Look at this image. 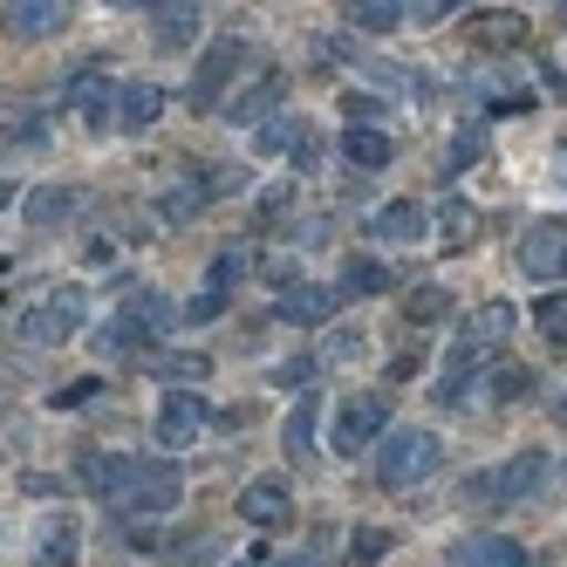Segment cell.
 <instances>
[{"mask_svg": "<svg viewBox=\"0 0 567 567\" xmlns=\"http://www.w3.org/2000/svg\"><path fill=\"white\" fill-rule=\"evenodd\" d=\"M213 424V411H206V396L198 390H165V403H157V444H192L198 431Z\"/></svg>", "mask_w": 567, "mask_h": 567, "instance_id": "30bf717a", "label": "cell"}, {"mask_svg": "<svg viewBox=\"0 0 567 567\" xmlns=\"http://www.w3.org/2000/svg\"><path fill=\"white\" fill-rule=\"evenodd\" d=\"M342 8H349L355 28H370V34H390L403 21V0H342Z\"/></svg>", "mask_w": 567, "mask_h": 567, "instance_id": "4316f807", "label": "cell"}, {"mask_svg": "<svg viewBox=\"0 0 567 567\" xmlns=\"http://www.w3.org/2000/svg\"><path fill=\"white\" fill-rule=\"evenodd\" d=\"M513 301H485V308H472V321L458 329V342H452V355H444V383H437V396L444 403H458L472 383H478V370L493 362L506 342H513Z\"/></svg>", "mask_w": 567, "mask_h": 567, "instance_id": "7a4b0ae2", "label": "cell"}, {"mask_svg": "<svg viewBox=\"0 0 567 567\" xmlns=\"http://www.w3.org/2000/svg\"><path fill=\"white\" fill-rule=\"evenodd\" d=\"M8 206H14V185H8V178H0V213H8Z\"/></svg>", "mask_w": 567, "mask_h": 567, "instance_id": "816d5d0a", "label": "cell"}, {"mask_svg": "<svg viewBox=\"0 0 567 567\" xmlns=\"http://www.w3.org/2000/svg\"><path fill=\"white\" fill-rule=\"evenodd\" d=\"M157 116H165V90L157 83H124L116 90V116H110L116 131H151Z\"/></svg>", "mask_w": 567, "mask_h": 567, "instance_id": "e0dca14e", "label": "cell"}, {"mask_svg": "<svg viewBox=\"0 0 567 567\" xmlns=\"http://www.w3.org/2000/svg\"><path fill=\"white\" fill-rule=\"evenodd\" d=\"M110 8H157V0H110Z\"/></svg>", "mask_w": 567, "mask_h": 567, "instance_id": "f5cc1de1", "label": "cell"}, {"mask_svg": "<svg viewBox=\"0 0 567 567\" xmlns=\"http://www.w3.org/2000/svg\"><path fill=\"white\" fill-rule=\"evenodd\" d=\"M377 437H390V396H377V390H362V396H342V411H336V431H329V444L342 458H355V452H370Z\"/></svg>", "mask_w": 567, "mask_h": 567, "instance_id": "5b68a950", "label": "cell"}, {"mask_svg": "<svg viewBox=\"0 0 567 567\" xmlns=\"http://www.w3.org/2000/svg\"><path fill=\"white\" fill-rule=\"evenodd\" d=\"M390 554V526H355V547H349V567H377Z\"/></svg>", "mask_w": 567, "mask_h": 567, "instance_id": "8d00e7d4", "label": "cell"}, {"mask_svg": "<svg viewBox=\"0 0 567 567\" xmlns=\"http://www.w3.org/2000/svg\"><path fill=\"white\" fill-rule=\"evenodd\" d=\"M437 226H444L452 247H465V239H478V206L472 198H452V206H437Z\"/></svg>", "mask_w": 567, "mask_h": 567, "instance_id": "4dcf8cb0", "label": "cell"}, {"mask_svg": "<svg viewBox=\"0 0 567 567\" xmlns=\"http://www.w3.org/2000/svg\"><path fill=\"white\" fill-rule=\"evenodd\" d=\"M96 390H103V383H96V377H83V383H62V390H55L49 403H55V411H75V403H90Z\"/></svg>", "mask_w": 567, "mask_h": 567, "instance_id": "ee69618b", "label": "cell"}, {"mask_svg": "<svg viewBox=\"0 0 567 567\" xmlns=\"http://www.w3.org/2000/svg\"><path fill=\"white\" fill-rule=\"evenodd\" d=\"M198 185H206V198L239 192V185H247V165H213V172H198Z\"/></svg>", "mask_w": 567, "mask_h": 567, "instance_id": "7bdbcfd3", "label": "cell"}, {"mask_svg": "<svg viewBox=\"0 0 567 567\" xmlns=\"http://www.w3.org/2000/svg\"><path fill=\"white\" fill-rule=\"evenodd\" d=\"M301 137H308V124H295V116H274V124L260 131V151H267V157H274V151H295Z\"/></svg>", "mask_w": 567, "mask_h": 567, "instance_id": "ab89813d", "label": "cell"}, {"mask_svg": "<svg viewBox=\"0 0 567 567\" xmlns=\"http://www.w3.org/2000/svg\"><path fill=\"white\" fill-rule=\"evenodd\" d=\"M554 424H567V390H560V396H554Z\"/></svg>", "mask_w": 567, "mask_h": 567, "instance_id": "f907efd6", "label": "cell"}, {"mask_svg": "<svg viewBox=\"0 0 567 567\" xmlns=\"http://www.w3.org/2000/svg\"><path fill=\"white\" fill-rule=\"evenodd\" d=\"M315 560H321V554H301V560H260V547H254V554L239 560V567H315Z\"/></svg>", "mask_w": 567, "mask_h": 567, "instance_id": "681fc988", "label": "cell"}, {"mask_svg": "<svg viewBox=\"0 0 567 567\" xmlns=\"http://www.w3.org/2000/svg\"><path fill=\"white\" fill-rule=\"evenodd\" d=\"M540 83H547L554 96H567V62H554V55H540Z\"/></svg>", "mask_w": 567, "mask_h": 567, "instance_id": "7dc6e473", "label": "cell"}, {"mask_svg": "<svg viewBox=\"0 0 567 567\" xmlns=\"http://www.w3.org/2000/svg\"><path fill=\"white\" fill-rule=\"evenodd\" d=\"M69 103H75V110H83L90 124L103 131L110 116H116V90H110V69H103V62H83V69L69 75Z\"/></svg>", "mask_w": 567, "mask_h": 567, "instance_id": "5bb4252c", "label": "cell"}, {"mask_svg": "<svg viewBox=\"0 0 567 567\" xmlns=\"http://www.w3.org/2000/svg\"><path fill=\"white\" fill-rule=\"evenodd\" d=\"M444 315H452V295L444 288H417L411 301H403V321H417V329H437Z\"/></svg>", "mask_w": 567, "mask_h": 567, "instance_id": "d6a6232c", "label": "cell"}, {"mask_svg": "<svg viewBox=\"0 0 567 567\" xmlns=\"http://www.w3.org/2000/svg\"><path fill=\"white\" fill-rule=\"evenodd\" d=\"M198 206H206V185H198V178H178V185L157 192V213H165V226H192Z\"/></svg>", "mask_w": 567, "mask_h": 567, "instance_id": "d4e9b609", "label": "cell"}, {"mask_svg": "<svg viewBox=\"0 0 567 567\" xmlns=\"http://www.w3.org/2000/svg\"><path fill=\"white\" fill-rule=\"evenodd\" d=\"M444 458V444L431 431H390L377 444V485H390V493H403V485H424Z\"/></svg>", "mask_w": 567, "mask_h": 567, "instance_id": "277c9868", "label": "cell"}, {"mask_svg": "<svg viewBox=\"0 0 567 567\" xmlns=\"http://www.w3.org/2000/svg\"><path fill=\"white\" fill-rule=\"evenodd\" d=\"M75 206H83V198H75V185H42V192H28V226H62Z\"/></svg>", "mask_w": 567, "mask_h": 567, "instance_id": "603a6c76", "label": "cell"}, {"mask_svg": "<svg viewBox=\"0 0 567 567\" xmlns=\"http://www.w3.org/2000/svg\"><path fill=\"white\" fill-rule=\"evenodd\" d=\"M315 370H321V362H315V355H288V362H280V370H274V383L301 396V390H315Z\"/></svg>", "mask_w": 567, "mask_h": 567, "instance_id": "74e56055", "label": "cell"}, {"mask_svg": "<svg viewBox=\"0 0 567 567\" xmlns=\"http://www.w3.org/2000/svg\"><path fill=\"white\" fill-rule=\"evenodd\" d=\"M254 62V49L239 42V34H226V42H213L206 55H198V75H192V110H219V96H226V83L239 69Z\"/></svg>", "mask_w": 567, "mask_h": 567, "instance_id": "ba28073f", "label": "cell"}, {"mask_svg": "<svg viewBox=\"0 0 567 567\" xmlns=\"http://www.w3.org/2000/svg\"><path fill=\"white\" fill-rule=\"evenodd\" d=\"M519 274H534V280L567 274V226H534V233H519Z\"/></svg>", "mask_w": 567, "mask_h": 567, "instance_id": "4fadbf2b", "label": "cell"}, {"mask_svg": "<svg viewBox=\"0 0 567 567\" xmlns=\"http://www.w3.org/2000/svg\"><path fill=\"white\" fill-rule=\"evenodd\" d=\"M493 396H499V403L534 396V370H526V362H493Z\"/></svg>", "mask_w": 567, "mask_h": 567, "instance_id": "e575fe53", "label": "cell"}, {"mask_svg": "<svg viewBox=\"0 0 567 567\" xmlns=\"http://www.w3.org/2000/svg\"><path fill=\"white\" fill-rule=\"evenodd\" d=\"M90 493H103L116 513H172L185 499V485L172 465H151V458H103V452H83L75 458Z\"/></svg>", "mask_w": 567, "mask_h": 567, "instance_id": "6da1fadb", "label": "cell"}, {"mask_svg": "<svg viewBox=\"0 0 567 567\" xmlns=\"http://www.w3.org/2000/svg\"><path fill=\"white\" fill-rule=\"evenodd\" d=\"M465 90L485 103V116H526V110H534V90L513 83V75H499V69H472Z\"/></svg>", "mask_w": 567, "mask_h": 567, "instance_id": "7c38bea8", "label": "cell"}, {"mask_svg": "<svg viewBox=\"0 0 567 567\" xmlns=\"http://www.w3.org/2000/svg\"><path fill=\"white\" fill-rule=\"evenodd\" d=\"M83 321H90V295H83V288H49L42 301L14 321V336L34 342V349H62L75 329H83Z\"/></svg>", "mask_w": 567, "mask_h": 567, "instance_id": "3957f363", "label": "cell"}, {"mask_svg": "<svg viewBox=\"0 0 567 567\" xmlns=\"http://www.w3.org/2000/svg\"><path fill=\"white\" fill-rule=\"evenodd\" d=\"M288 206H295V185H267L260 198H254V226L267 233V226H288Z\"/></svg>", "mask_w": 567, "mask_h": 567, "instance_id": "d590c367", "label": "cell"}, {"mask_svg": "<svg viewBox=\"0 0 567 567\" xmlns=\"http://www.w3.org/2000/svg\"><path fill=\"white\" fill-rule=\"evenodd\" d=\"M465 560H472V567H526V547H519V540H499V534H485V540L465 547Z\"/></svg>", "mask_w": 567, "mask_h": 567, "instance_id": "83f0119b", "label": "cell"}, {"mask_svg": "<svg viewBox=\"0 0 567 567\" xmlns=\"http://www.w3.org/2000/svg\"><path fill=\"white\" fill-rule=\"evenodd\" d=\"M342 157H349L355 172H383L390 157H396V144L383 131H342Z\"/></svg>", "mask_w": 567, "mask_h": 567, "instance_id": "cb8c5ba5", "label": "cell"}, {"mask_svg": "<svg viewBox=\"0 0 567 567\" xmlns=\"http://www.w3.org/2000/svg\"><path fill=\"white\" fill-rule=\"evenodd\" d=\"M75 554H83V526H75V519H49L42 547H34V567H75Z\"/></svg>", "mask_w": 567, "mask_h": 567, "instance_id": "44dd1931", "label": "cell"}, {"mask_svg": "<svg viewBox=\"0 0 567 567\" xmlns=\"http://www.w3.org/2000/svg\"><path fill=\"white\" fill-rule=\"evenodd\" d=\"M336 288H315V280H295V288H280V308H274V321H329L336 315Z\"/></svg>", "mask_w": 567, "mask_h": 567, "instance_id": "ac0fdd59", "label": "cell"}, {"mask_svg": "<svg viewBox=\"0 0 567 567\" xmlns=\"http://www.w3.org/2000/svg\"><path fill=\"white\" fill-rule=\"evenodd\" d=\"M280 90H288V83H280V69H267L254 90H233V96L219 103V110H226V124H260V116L280 103Z\"/></svg>", "mask_w": 567, "mask_h": 567, "instance_id": "d6986e66", "label": "cell"}, {"mask_svg": "<svg viewBox=\"0 0 567 567\" xmlns=\"http://www.w3.org/2000/svg\"><path fill=\"white\" fill-rule=\"evenodd\" d=\"M69 14H75V0H8V8H0V28H8L14 42H42V34L69 28Z\"/></svg>", "mask_w": 567, "mask_h": 567, "instance_id": "8fae6325", "label": "cell"}, {"mask_svg": "<svg viewBox=\"0 0 567 567\" xmlns=\"http://www.w3.org/2000/svg\"><path fill=\"white\" fill-rule=\"evenodd\" d=\"M547 478V452H519L499 472H478L472 478V506H513V499H534Z\"/></svg>", "mask_w": 567, "mask_h": 567, "instance_id": "8992f818", "label": "cell"}, {"mask_svg": "<svg viewBox=\"0 0 567 567\" xmlns=\"http://www.w3.org/2000/svg\"><path fill=\"white\" fill-rule=\"evenodd\" d=\"M49 144V116H8L0 124V151H42Z\"/></svg>", "mask_w": 567, "mask_h": 567, "instance_id": "f1b7e54d", "label": "cell"}, {"mask_svg": "<svg viewBox=\"0 0 567 567\" xmlns=\"http://www.w3.org/2000/svg\"><path fill=\"white\" fill-rule=\"evenodd\" d=\"M403 377H417V349H403V355H390V383H403Z\"/></svg>", "mask_w": 567, "mask_h": 567, "instance_id": "c3c4849f", "label": "cell"}, {"mask_svg": "<svg viewBox=\"0 0 567 567\" xmlns=\"http://www.w3.org/2000/svg\"><path fill=\"white\" fill-rule=\"evenodd\" d=\"M444 8H465V0H437V14H444Z\"/></svg>", "mask_w": 567, "mask_h": 567, "instance_id": "db71d44e", "label": "cell"}, {"mask_svg": "<svg viewBox=\"0 0 567 567\" xmlns=\"http://www.w3.org/2000/svg\"><path fill=\"white\" fill-rule=\"evenodd\" d=\"M526 42H534V21H526L519 8H493V14L465 21V49H478V55H513Z\"/></svg>", "mask_w": 567, "mask_h": 567, "instance_id": "9c48e42d", "label": "cell"}, {"mask_svg": "<svg viewBox=\"0 0 567 567\" xmlns=\"http://www.w3.org/2000/svg\"><path fill=\"white\" fill-rule=\"evenodd\" d=\"M213 554H219V540H192V547H172L165 560H172V567H206Z\"/></svg>", "mask_w": 567, "mask_h": 567, "instance_id": "f6af8a7d", "label": "cell"}, {"mask_svg": "<svg viewBox=\"0 0 567 567\" xmlns=\"http://www.w3.org/2000/svg\"><path fill=\"white\" fill-rule=\"evenodd\" d=\"M239 519H247V526H280V519H295V493H288L280 478L239 485Z\"/></svg>", "mask_w": 567, "mask_h": 567, "instance_id": "2e32d148", "label": "cell"}, {"mask_svg": "<svg viewBox=\"0 0 567 567\" xmlns=\"http://www.w3.org/2000/svg\"><path fill=\"white\" fill-rule=\"evenodd\" d=\"M383 288H390V267L370 260V254H349V267H342V280H336V295H383Z\"/></svg>", "mask_w": 567, "mask_h": 567, "instance_id": "484cf974", "label": "cell"}, {"mask_svg": "<svg viewBox=\"0 0 567 567\" xmlns=\"http://www.w3.org/2000/svg\"><path fill=\"white\" fill-rule=\"evenodd\" d=\"M219 315H226V295H213V288H206V295H192V301L178 308L185 329H198V321H219Z\"/></svg>", "mask_w": 567, "mask_h": 567, "instance_id": "60d3db41", "label": "cell"}, {"mask_svg": "<svg viewBox=\"0 0 567 567\" xmlns=\"http://www.w3.org/2000/svg\"><path fill=\"white\" fill-rule=\"evenodd\" d=\"M157 49H192L198 42V0H157Z\"/></svg>", "mask_w": 567, "mask_h": 567, "instance_id": "ffe728a7", "label": "cell"}, {"mask_svg": "<svg viewBox=\"0 0 567 567\" xmlns=\"http://www.w3.org/2000/svg\"><path fill=\"white\" fill-rule=\"evenodd\" d=\"M472 165H485V131H458L452 151H444V178H458V172H472Z\"/></svg>", "mask_w": 567, "mask_h": 567, "instance_id": "836d02e7", "label": "cell"}, {"mask_svg": "<svg viewBox=\"0 0 567 567\" xmlns=\"http://www.w3.org/2000/svg\"><path fill=\"white\" fill-rule=\"evenodd\" d=\"M21 493H34V499H55V493H62V478H49V472H28V478H21Z\"/></svg>", "mask_w": 567, "mask_h": 567, "instance_id": "bcb514c9", "label": "cell"}, {"mask_svg": "<svg viewBox=\"0 0 567 567\" xmlns=\"http://www.w3.org/2000/svg\"><path fill=\"white\" fill-rule=\"evenodd\" d=\"M534 321H540V336H547V342H567V295H540Z\"/></svg>", "mask_w": 567, "mask_h": 567, "instance_id": "f35d334b", "label": "cell"}, {"mask_svg": "<svg viewBox=\"0 0 567 567\" xmlns=\"http://www.w3.org/2000/svg\"><path fill=\"white\" fill-rule=\"evenodd\" d=\"M254 274V247H219L213 254V295H233V280Z\"/></svg>", "mask_w": 567, "mask_h": 567, "instance_id": "f546056e", "label": "cell"}, {"mask_svg": "<svg viewBox=\"0 0 567 567\" xmlns=\"http://www.w3.org/2000/svg\"><path fill=\"white\" fill-rule=\"evenodd\" d=\"M206 370H213L206 355H157V362H151V377H165L172 390H192V383L206 377Z\"/></svg>", "mask_w": 567, "mask_h": 567, "instance_id": "1f68e13d", "label": "cell"}, {"mask_svg": "<svg viewBox=\"0 0 567 567\" xmlns=\"http://www.w3.org/2000/svg\"><path fill=\"white\" fill-rule=\"evenodd\" d=\"M172 321H178V308L157 295V288H144V295H131L124 308H116V321L103 329V342H110V349H144L151 336H165Z\"/></svg>", "mask_w": 567, "mask_h": 567, "instance_id": "52a82bcc", "label": "cell"}, {"mask_svg": "<svg viewBox=\"0 0 567 567\" xmlns=\"http://www.w3.org/2000/svg\"><path fill=\"white\" fill-rule=\"evenodd\" d=\"M280 452H288L295 465H308V458H315V390H301V396H295V417L280 424Z\"/></svg>", "mask_w": 567, "mask_h": 567, "instance_id": "7402d4cb", "label": "cell"}, {"mask_svg": "<svg viewBox=\"0 0 567 567\" xmlns=\"http://www.w3.org/2000/svg\"><path fill=\"white\" fill-rule=\"evenodd\" d=\"M342 116H349V131H377V116H383V96H362V90H355V96L342 103Z\"/></svg>", "mask_w": 567, "mask_h": 567, "instance_id": "b9f144b4", "label": "cell"}, {"mask_svg": "<svg viewBox=\"0 0 567 567\" xmlns=\"http://www.w3.org/2000/svg\"><path fill=\"white\" fill-rule=\"evenodd\" d=\"M424 233H431V213L411 206V198H390V206L370 213V239H390V247H417Z\"/></svg>", "mask_w": 567, "mask_h": 567, "instance_id": "9a60e30c", "label": "cell"}]
</instances>
